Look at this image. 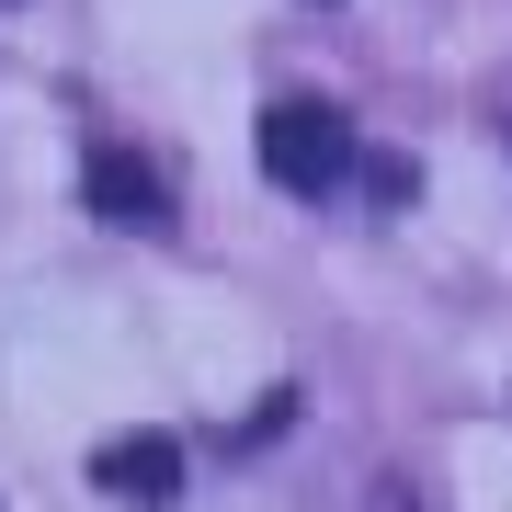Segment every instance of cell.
Returning <instances> with one entry per match:
<instances>
[{"instance_id": "1", "label": "cell", "mask_w": 512, "mask_h": 512, "mask_svg": "<svg viewBox=\"0 0 512 512\" xmlns=\"http://www.w3.org/2000/svg\"><path fill=\"white\" fill-rule=\"evenodd\" d=\"M353 160H365V148H353V114L342 103H308V92H296V103L262 114V171H274L285 194H330Z\"/></svg>"}, {"instance_id": "3", "label": "cell", "mask_w": 512, "mask_h": 512, "mask_svg": "<svg viewBox=\"0 0 512 512\" xmlns=\"http://www.w3.org/2000/svg\"><path fill=\"white\" fill-rule=\"evenodd\" d=\"M92 205H103V228H137V239L171 228V183L137 160V148H92Z\"/></svg>"}, {"instance_id": "2", "label": "cell", "mask_w": 512, "mask_h": 512, "mask_svg": "<svg viewBox=\"0 0 512 512\" xmlns=\"http://www.w3.org/2000/svg\"><path fill=\"white\" fill-rule=\"evenodd\" d=\"M92 478L126 512H171V501H183V444H171V433H114L103 456H92Z\"/></svg>"}]
</instances>
